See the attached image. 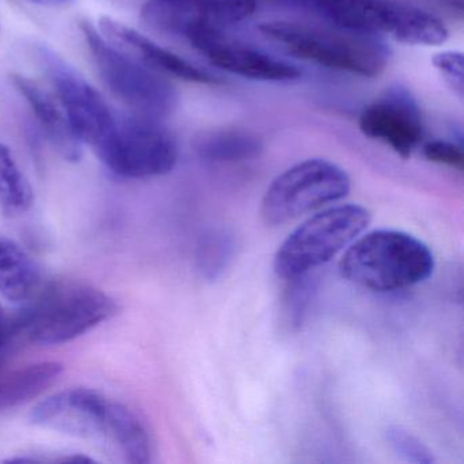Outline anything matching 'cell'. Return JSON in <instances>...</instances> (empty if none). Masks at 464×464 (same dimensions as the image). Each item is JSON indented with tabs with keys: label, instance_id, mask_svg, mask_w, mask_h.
<instances>
[{
	"label": "cell",
	"instance_id": "obj_25",
	"mask_svg": "<svg viewBox=\"0 0 464 464\" xmlns=\"http://www.w3.org/2000/svg\"><path fill=\"white\" fill-rule=\"evenodd\" d=\"M422 153L428 161L434 162V164L463 170L464 153L460 143L450 142V140H431L423 145Z\"/></svg>",
	"mask_w": 464,
	"mask_h": 464
},
{
	"label": "cell",
	"instance_id": "obj_3",
	"mask_svg": "<svg viewBox=\"0 0 464 464\" xmlns=\"http://www.w3.org/2000/svg\"><path fill=\"white\" fill-rule=\"evenodd\" d=\"M434 256L422 241L401 230H373L350 244L339 262L342 276L373 292H395L426 281Z\"/></svg>",
	"mask_w": 464,
	"mask_h": 464
},
{
	"label": "cell",
	"instance_id": "obj_5",
	"mask_svg": "<svg viewBox=\"0 0 464 464\" xmlns=\"http://www.w3.org/2000/svg\"><path fill=\"white\" fill-rule=\"evenodd\" d=\"M81 31L105 85L135 115L160 121L175 111L178 93L160 72L119 50L89 21Z\"/></svg>",
	"mask_w": 464,
	"mask_h": 464
},
{
	"label": "cell",
	"instance_id": "obj_15",
	"mask_svg": "<svg viewBox=\"0 0 464 464\" xmlns=\"http://www.w3.org/2000/svg\"><path fill=\"white\" fill-rule=\"evenodd\" d=\"M13 85L25 99L50 145L66 161L78 162L82 157V142L75 134L62 105L25 75L13 74Z\"/></svg>",
	"mask_w": 464,
	"mask_h": 464
},
{
	"label": "cell",
	"instance_id": "obj_2",
	"mask_svg": "<svg viewBox=\"0 0 464 464\" xmlns=\"http://www.w3.org/2000/svg\"><path fill=\"white\" fill-rule=\"evenodd\" d=\"M118 312L112 297L77 281L51 282L29 298L15 316L18 333L39 344H62L80 338Z\"/></svg>",
	"mask_w": 464,
	"mask_h": 464
},
{
	"label": "cell",
	"instance_id": "obj_24",
	"mask_svg": "<svg viewBox=\"0 0 464 464\" xmlns=\"http://www.w3.org/2000/svg\"><path fill=\"white\" fill-rule=\"evenodd\" d=\"M434 69L439 72L440 77L444 81L450 92L460 102L464 99V59L463 53L456 51H444L434 55Z\"/></svg>",
	"mask_w": 464,
	"mask_h": 464
},
{
	"label": "cell",
	"instance_id": "obj_4",
	"mask_svg": "<svg viewBox=\"0 0 464 464\" xmlns=\"http://www.w3.org/2000/svg\"><path fill=\"white\" fill-rule=\"evenodd\" d=\"M371 219V211L360 205L334 206L314 214L281 244L274 271L285 281L312 273L360 237Z\"/></svg>",
	"mask_w": 464,
	"mask_h": 464
},
{
	"label": "cell",
	"instance_id": "obj_18",
	"mask_svg": "<svg viewBox=\"0 0 464 464\" xmlns=\"http://www.w3.org/2000/svg\"><path fill=\"white\" fill-rule=\"evenodd\" d=\"M63 371V363L43 361L0 377V410L14 409L34 401L53 387Z\"/></svg>",
	"mask_w": 464,
	"mask_h": 464
},
{
	"label": "cell",
	"instance_id": "obj_23",
	"mask_svg": "<svg viewBox=\"0 0 464 464\" xmlns=\"http://www.w3.org/2000/svg\"><path fill=\"white\" fill-rule=\"evenodd\" d=\"M385 436L393 452L403 460L415 464H431L436 461L433 452L414 434L401 426H390L385 431Z\"/></svg>",
	"mask_w": 464,
	"mask_h": 464
},
{
	"label": "cell",
	"instance_id": "obj_26",
	"mask_svg": "<svg viewBox=\"0 0 464 464\" xmlns=\"http://www.w3.org/2000/svg\"><path fill=\"white\" fill-rule=\"evenodd\" d=\"M17 319L0 304V363L7 357L13 341L18 335Z\"/></svg>",
	"mask_w": 464,
	"mask_h": 464
},
{
	"label": "cell",
	"instance_id": "obj_11",
	"mask_svg": "<svg viewBox=\"0 0 464 464\" xmlns=\"http://www.w3.org/2000/svg\"><path fill=\"white\" fill-rule=\"evenodd\" d=\"M113 401L92 388H70L48 396L31 412V422L75 439L108 444Z\"/></svg>",
	"mask_w": 464,
	"mask_h": 464
},
{
	"label": "cell",
	"instance_id": "obj_19",
	"mask_svg": "<svg viewBox=\"0 0 464 464\" xmlns=\"http://www.w3.org/2000/svg\"><path fill=\"white\" fill-rule=\"evenodd\" d=\"M108 447L124 461L145 464L153 456V440L143 420L123 403L113 401Z\"/></svg>",
	"mask_w": 464,
	"mask_h": 464
},
{
	"label": "cell",
	"instance_id": "obj_1",
	"mask_svg": "<svg viewBox=\"0 0 464 464\" xmlns=\"http://www.w3.org/2000/svg\"><path fill=\"white\" fill-rule=\"evenodd\" d=\"M259 32L295 58L336 72L374 78L387 69L390 48L376 34L342 26L270 21Z\"/></svg>",
	"mask_w": 464,
	"mask_h": 464
},
{
	"label": "cell",
	"instance_id": "obj_10",
	"mask_svg": "<svg viewBox=\"0 0 464 464\" xmlns=\"http://www.w3.org/2000/svg\"><path fill=\"white\" fill-rule=\"evenodd\" d=\"M255 10L256 0H148L140 18L153 31L189 40L243 23Z\"/></svg>",
	"mask_w": 464,
	"mask_h": 464
},
{
	"label": "cell",
	"instance_id": "obj_22",
	"mask_svg": "<svg viewBox=\"0 0 464 464\" xmlns=\"http://www.w3.org/2000/svg\"><path fill=\"white\" fill-rule=\"evenodd\" d=\"M286 281L281 300V319L287 330L297 331L303 325L316 293V278L306 273Z\"/></svg>",
	"mask_w": 464,
	"mask_h": 464
},
{
	"label": "cell",
	"instance_id": "obj_20",
	"mask_svg": "<svg viewBox=\"0 0 464 464\" xmlns=\"http://www.w3.org/2000/svg\"><path fill=\"white\" fill-rule=\"evenodd\" d=\"M237 237L227 227L210 229L197 248V270L205 281L216 282L224 276L237 254Z\"/></svg>",
	"mask_w": 464,
	"mask_h": 464
},
{
	"label": "cell",
	"instance_id": "obj_16",
	"mask_svg": "<svg viewBox=\"0 0 464 464\" xmlns=\"http://www.w3.org/2000/svg\"><path fill=\"white\" fill-rule=\"evenodd\" d=\"M42 286V274L34 257L12 238L0 235V295L25 304Z\"/></svg>",
	"mask_w": 464,
	"mask_h": 464
},
{
	"label": "cell",
	"instance_id": "obj_13",
	"mask_svg": "<svg viewBox=\"0 0 464 464\" xmlns=\"http://www.w3.org/2000/svg\"><path fill=\"white\" fill-rule=\"evenodd\" d=\"M213 66L246 80L286 83L300 80L301 72L289 62L225 36L222 31H205L188 40Z\"/></svg>",
	"mask_w": 464,
	"mask_h": 464
},
{
	"label": "cell",
	"instance_id": "obj_7",
	"mask_svg": "<svg viewBox=\"0 0 464 464\" xmlns=\"http://www.w3.org/2000/svg\"><path fill=\"white\" fill-rule=\"evenodd\" d=\"M346 170L322 159L305 160L274 179L260 206L267 227H281L304 214L338 202L349 195Z\"/></svg>",
	"mask_w": 464,
	"mask_h": 464
},
{
	"label": "cell",
	"instance_id": "obj_9",
	"mask_svg": "<svg viewBox=\"0 0 464 464\" xmlns=\"http://www.w3.org/2000/svg\"><path fill=\"white\" fill-rule=\"evenodd\" d=\"M36 59L53 83L75 134L82 145H89L96 150L115 129L119 113L80 72L53 48L45 44L37 45Z\"/></svg>",
	"mask_w": 464,
	"mask_h": 464
},
{
	"label": "cell",
	"instance_id": "obj_27",
	"mask_svg": "<svg viewBox=\"0 0 464 464\" xmlns=\"http://www.w3.org/2000/svg\"><path fill=\"white\" fill-rule=\"evenodd\" d=\"M28 2L45 7H63L69 6L74 0H28Z\"/></svg>",
	"mask_w": 464,
	"mask_h": 464
},
{
	"label": "cell",
	"instance_id": "obj_17",
	"mask_svg": "<svg viewBox=\"0 0 464 464\" xmlns=\"http://www.w3.org/2000/svg\"><path fill=\"white\" fill-rule=\"evenodd\" d=\"M194 150L203 161L232 164L257 159L262 154L263 142L248 130L219 127L198 134Z\"/></svg>",
	"mask_w": 464,
	"mask_h": 464
},
{
	"label": "cell",
	"instance_id": "obj_14",
	"mask_svg": "<svg viewBox=\"0 0 464 464\" xmlns=\"http://www.w3.org/2000/svg\"><path fill=\"white\" fill-rule=\"evenodd\" d=\"M99 24V31L108 42L145 66L150 67L154 72H164L179 80L200 85L221 83V80L208 70L200 69L197 64L161 47L153 40L113 18L102 17Z\"/></svg>",
	"mask_w": 464,
	"mask_h": 464
},
{
	"label": "cell",
	"instance_id": "obj_12",
	"mask_svg": "<svg viewBox=\"0 0 464 464\" xmlns=\"http://www.w3.org/2000/svg\"><path fill=\"white\" fill-rule=\"evenodd\" d=\"M361 132L410 159L423 140L420 105L409 89L392 85L366 105L358 121Z\"/></svg>",
	"mask_w": 464,
	"mask_h": 464
},
{
	"label": "cell",
	"instance_id": "obj_6",
	"mask_svg": "<svg viewBox=\"0 0 464 464\" xmlns=\"http://www.w3.org/2000/svg\"><path fill=\"white\" fill-rule=\"evenodd\" d=\"M331 24L366 34H385L410 45L444 44L450 36L440 18L393 0H314Z\"/></svg>",
	"mask_w": 464,
	"mask_h": 464
},
{
	"label": "cell",
	"instance_id": "obj_21",
	"mask_svg": "<svg viewBox=\"0 0 464 464\" xmlns=\"http://www.w3.org/2000/svg\"><path fill=\"white\" fill-rule=\"evenodd\" d=\"M34 202V189L12 151L0 143V205L12 210H26Z\"/></svg>",
	"mask_w": 464,
	"mask_h": 464
},
{
	"label": "cell",
	"instance_id": "obj_8",
	"mask_svg": "<svg viewBox=\"0 0 464 464\" xmlns=\"http://www.w3.org/2000/svg\"><path fill=\"white\" fill-rule=\"evenodd\" d=\"M94 153L111 172L126 179L167 175L179 160L173 135L159 121L135 113L119 115L115 129Z\"/></svg>",
	"mask_w": 464,
	"mask_h": 464
}]
</instances>
